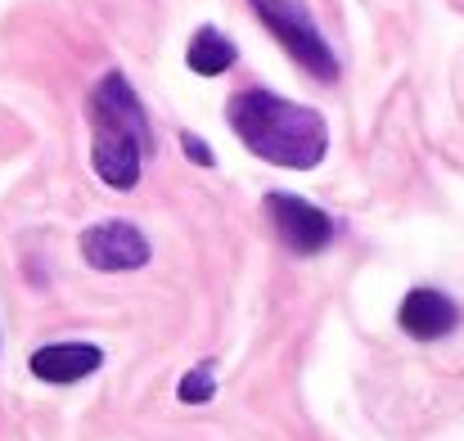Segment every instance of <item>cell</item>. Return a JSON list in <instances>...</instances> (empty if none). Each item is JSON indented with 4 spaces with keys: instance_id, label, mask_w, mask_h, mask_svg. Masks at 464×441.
<instances>
[{
    "instance_id": "8",
    "label": "cell",
    "mask_w": 464,
    "mask_h": 441,
    "mask_svg": "<svg viewBox=\"0 0 464 441\" xmlns=\"http://www.w3.org/2000/svg\"><path fill=\"white\" fill-rule=\"evenodd\" d=\"M235 59H239L235 41H230L221 27H212V23L198 27V32L189 36V45H185V63H189L194 77H221V72L235 68Z\"/></svg>"
},
{
    "instance_id": "5",
    "label": "cell",
    "mask_w": 464,
    "mask_h": 441,
    "mask_svg": "<svg viewBox=\"0 0 464 441\" xmlns=\"http://www.w3.org/2000/svg\"><path fill=\"white\" fill-rule=\"evenodd\" d=\"M266 216L280 235V244L294 253V257H315L334 244V216L324 207H315L298 194H285V189H271L266 194Z\"/></svg>"
},
{
    "instance_id": "6",
    "label": "cell",
    "mask_w": 464,
    "mask_h": 441,
    "mask_svg": "<svg viewBox=\"0 0 464 441\" xmlns=\"http://www.w3.org/2000/svg\"><path fill=\"white\" fill-rule=\"evenodd\" d=\"M104 365V351L95 342H45L32 351L27 369L41 379V383H54V388H68V383H82L91 374H100Z\"/></svg>"
},
{
    "instance_id": "9",
    "label": "cell",
    "mask_w": 464,
    "mask_h": 441,
    "mask_svg": "<svg viewBox=\"0 0 464 441\" xmlns=\"http://www.w3.org/2000/svg\"><path fill=\"white\" fill-rule=\"evenodd\" d=\"M217 397V379H212V365H194L180 383H176V401L180 406H208Z\"/></svg>"
},
{
    "instance_id": "2",
    "label": "cell",
    "mask_w": 464,
    "mask_h": 441,
    "mask_svg": "<svg viewBox=\"0 0 464 441\" xmlns=\"http://www.w3.org/2000/svg\"><path fill=\"white\" fill-rule=\"evenodd\" d=\"M86 118H91V167H95V176L118 194L136 189L140 176H145V158L154 153V131H150V118H145L136 86L118 68L104 72L91 86Z\"/></svg>"
},
{
    "instance_id": "3",
    "label": "cell",
    "mask_w": 464,
    "mask_h": 441,
    "mask_svg": "<svg viewBox=\"0 0 464 441\" xmlns=\"http://www.w3.org/2000/svg\"><path fill=\"white\" fill-rule=\"evenodd\" d=\"M248 5H253V14L262 18V27L285 45V54H289L307 77L324 81V86L338 81V54L329 50V41L320 36L315 18H311L298 0H248Z\"/></svg>"
},
{
    "instance_id": "1",
    "label": "cell",
    "mask_w": 464,
    "mask_h": 441,
    "mask_svg": "<svg viewBox=\"0 0 464 441\" xmlns=\"http://www.w3.org/2000/svg\"><path fill=\"white\" fill-rule=\"evenodd\" d=\"M226 122L253 158L285 171H311L329 153V122L307 104L262 86L235 91L226 104Z\"/></svg>"
},
{
    "instance_id": "4",
    "label": "cell",
    "mask_w": 464,
    "mask_h": 441,
    "mask_svg": "<svg viewBox=\"0 0 464 441\" xmlns=\"http://www.w3.org/2000/svg\"><path fill=\"white\" fill-rule=\"evenodd\" d=\"M77 248H82V262H86L91 271H100V275H127V271L150 266V257H154L145 230L131 225V221L86 225L82 239H77Z\"/></svg>"
},
{
    "instance_id": "7",
    "label": "cell",
    "mask_w": 464,
    "mask_h": 441,
    "mask_svg": "<svg viewBox=\"0 0 464 441\" xmlns=\"http://www.w3.org/2000/svg\"><path fill=\"white\" fill-rule=\"evenodd\" d=\"M397 324L411 338H420V342H438V338H447L460 324V306L442 289H411L401 297V306H397Z\"/></svg>"
},
{
    "instance_id": "10",
    "label": "cell",
    "mask_w": 464,
    "mask_h": 441,
    "mask_svg": "<svg viewBox=\"0 0 464 441\" xmlns=\"http://www.w3.org/2000/svg\"><path fill=\"white\" fill-rule=\"evenodd\" d=\"M180 149H185V158H189L194 167H217V153L203 145L194 131H180Z\"/></svg>"
}]
</instances>
